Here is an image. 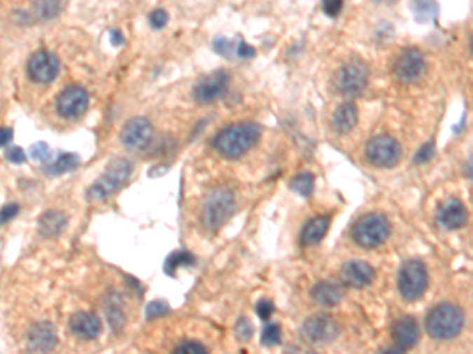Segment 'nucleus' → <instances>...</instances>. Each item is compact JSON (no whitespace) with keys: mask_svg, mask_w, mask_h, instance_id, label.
Segmentation results:
<instances>
[{"mask_svg":"<svg viewBox=\"0 0 473 354\" xmlns=\"http://www.w3.org/2000/svg\"><path fill=\"white\" fill-rule=\"evenodd\" d=\"M262 129L257 123L242 122L221 129L213 139V148L224 160H238L254 147L261 139Z\"/></svg>","mask_w":473,"mask_h":354,"instance_id":"nucleus-1","label":"nucleus"},{"mask_svg":"<svg viewBox=\"0 0 473 354\" xmlns=\"http://www.w3.org/2000/svg\"><path fill=\"white\" fill-rule=\"evenodd\" d=\"M464 327V312L451 302L431 309L426 317V331L434 340H450L458 336Z\"/></svg>","mask_w":473,"mask_h":354,"instance_id":"nucleus-2","label":"nucleus"},{"mask_svg":"<svg viewBox=\"0 0 473 354\" xmlns=\"http://www.w3.org/2000/svg\"><path fill=\"white\" fill-rule=\"evenodd\" d=\"M235 211V199L227 186H218L207 194L202 204V222L208 230L218 232Z\"/></svg>","mask_w":473,"mask_h":354,"instance_id":"nucleus-3","label":"nucleus"},{"mask_svg":"<svg viewBox=\"0 0 473 354\" xmlns=\"http://www.w3.org/2000/svg\"><path fill=\"white\" fill-rule=\"evenodd\" d=\"M132 170V164L126 157H116L112 160L104 170V174L88 187L87 191V200L90 201H103L111 194L117 191L118 187H122L126 180L130 178Z\"/></svg>","mask_w":473,"mask_h":354,"instance_id":"nucleus-4","label":"nucleus"},{"mask_svg":"<svg viewBox=\"0 0 473 354\" xmlns=\"http://www.w3.org/2000/svg\"><path fill=\"white\" fill-rule=\"evenodd\" d=\"M391 233L388 219L381 213H368L352 227V238L359 248L374 249L387 241Z\"/></svg>","mask_w":473,"mask_h":354,"instance_id":"nucleus-5","label":"nucleus"},{"mask_svg":"<svg viewBox=\"0 0 473 354\" xmlns=\"http://www.w3.org/2000/svg\"><path fill=\"white\" fill-rule=\"evenodd\" d=\"M369 84V69L362 62H349L333 76V88L341 97H359Z\"/></svg>","mask_w":473,"mask_h":354,"instance_id":"nucleus-6","label":"nucleus"},{"mask_svg":"<svg viewBox=\"0 0 473 354\" xmlns=\"http://www.w3.org/2000/svg\"><path fill=\"white\" fill-rule=\"evenodd\" d=\"M427 269L421 260H409L401 267L397 274V290L406 301H416L427 288Z\"/></svg>","mask_w":473,"mask_h":354,"instance_id":"nucleus-7","label":"nucleus"},{"mask_svg":"<svg viewBox=\"0 0 473 354\" xmlns=\"http://www.w3.org/2000/svg\"><path fill=\"white\" fill-rule=\"evenodd\" d=\"M364 156L371 166L378 169H391L401 160V145L395 137L388 134H378L366 143Z\"/></svg>","mask_w":473,"mask_h":354,"instance_id":"nucleus-8","label":"nucleus"},{"mask_svg":"<svg viewBox=\"0 0 473 354\" xmlns=\"http://www.w3.org/2000/svg\"><path fill=\"white\" fill-rule=\"evenodd\" d=\"M341 327L331 317L317 313L309 317L301 326V336L308 344L325 345L333 342L339 336Z\"/></svg>","mask_w":473,"mask_h":354,"instance_id":"nucleus-9","label":"nucleus"},{"mask_svg":"<svg viewBox=\"0 0 473 354\" xmlns=\"http://www.w3.org/2000/svg\"><path fill=\"white\" fill-rule=\"evenodd\" d=\"M425 69L426 62L425 57L420 52V49L409 48L404 49L402 52L397 55L393 65V74L401 84H413V82L423 78Z\"/></svg>","mask_w":473,"mask_h":354,"instance_id":"nucleus-10","label":"nucleus"},{"mask_svg":"<svg viewBox=\"0 0 473 354\" xmlns=\"http://www.w3.org/2000/svg\"><path fill=\"white\" fill-rule=\"evenodd\" d=\"M229 87V74L224 69H218L210 74H205L196 82L193 87V98L199 104H212L226 93Z\"/></svg>","mask_w":473,"mask_h":354,"instance_id":"nucleus-11","label":"nucleus"},{"mask_svg":"<svg viewBox=\"0 0 473 354\" xmlns=\"http://www.w3.org/2000/svg\"><path fill=\"white\" fill-rule=\"evenodd\" d=\"M151 139H153V126L144 117L128 120L120 131V142L128 150H145L151 143Z\"/></svg>","mask_w":473,"mask_h":354,"instance_id":"nucleus-12","label":"nucleus"},{"mask_svg":"<svg viewBox=\"0 0 473 354\" xmlns=\"http://www.w3.org/2000/svg\"><path fill=\"white\" fill-rule=\"evenodd\" d=\"M59 69L60 63L57 55L46 49L36 50L27 62L29 78L36 82V84H49V82H53L57 78V74H59Z\"/></svg>","mask_w":473,"mask_h":354,"instance_id":"nucleus-13","label":"nucleus"},{"mask_svg":"<svg viewBox=\"0 0 473 354\" xmlns=\"http://www.w3.org/2000/svg\"><path fill=\"white\" fill-rule=\"evenodd\" d=\"M88 107V94L79 85H69L55 99L57 113L63 118L81 117Z\"/></svg>","mask_w":473,"mask_h":354,"instance_id":"nucleus-14","label":"nucleus"},{"mask_svg":"<svg viewBox=\"0 0 473 354\" xmlns=\"http://www.w3.org/2000/svg\"><path fill=\"white\" fill-rule=\"evenodd\" d=\"M469 218V211H467L465 205L459 199H446L441 201L435 213V220L437 224L445 230H459L462 229Z\"/></svg>","mask_w":473,"mask_h":354,"instance_id":"nucleus-15","label":"nucleus"},{"mask_svg":"<svg viewBox=\"0 0 473 354\" xmlns=\"http://www.w3.org/2000/svg\"><path fill=\"white\" fill-rule=\"evenodd\" d=\"M376 271L368 262L350 260L341 269V281L345 287L364 288L374 282Z\"/></svg>","mask_w":473,"mask_h":354,"instance_id":"nucleus-16","label":"nucleus"},{"mask_svg":"<svg viewBox=\"0 0 473 354\" xmlns=\"http://www.w3.org/2000/svg\"><path fill=\"white\" fill-rule=\"evenodd\" d=\"M25 340H27L30 351L48 353L54 350V346L57 345V331L54 325L48 323V321H38L29 327Z\"/></svg>","mask_w":473,"mask_h":354,"instance_id":"nucleus-17","label":"nucleus"},{"mask_svg":"<svg viewBox=\"0 0 473 354\" xmlns=\"http://www.w3.org/2000/svg\"><path fill=\"white\" fill-rule=\"evenodd\" d=\"M68 330L74 337L93 340L101 334V321L90 312H76L68 320Z\"/></svg>","mask_w":473,"mask_h":354,"instance_id":"nucleus-18","label":"nucleus"},{"mask_svg":"<svg viewBox=\"0 0 473 354\" xmlns=\"http://www.w3.org/2000/svg\"><path fill=\"white\" fill-rule=\"evenodd\" d=\"M391 336H393L397 348H401L402 351L413 348L420 339L418 325L412 317L399 318L391 327Z\"/></svg>","mask_w":473,"mask_h":354,"instance_id":"nucleus-19","label":"nucleus"},{"mask_svg":"<svg viewBox=\"0 0 473 354\" xmlns=\"http://www.w3.org/2000/svg\"><path fill=\"white\" fill-rule=\"evenodd\" d=\"M358 122V107L353 103H343L334 109L330 126L334 134L344 136L355 128Z\"/></svg>","mask_w":473,"mask_h":354,"instance_id":"nucleus-20","label":"nucleus"},{"mask_svg":"<svg viewBox=\"0 0 473 354\" xmlns=\"http://www.w3.org/2000/svg\"><path fill=\"white\" fill-rule=\"evenodd\" d=\"M67 214L59 210H50L43 213L38 219V232L46 238H55L67 229Z\"/></svg>","mask_w":473,"mask_h":354,"instance_id":"nucleus-21","label":"nucleus"},{"mask_svg":"<svg viewBox=\"0 0 473 354\" xmlns=\"http://www.w3.org/2000/svg\"><path fill=\"white\" fill-rule=\"evenodd\" d=\"M328 227H330V218L328 216H315L309 219L300 233L301 246L319 244L327 235Z\"/></svg>","mask_w":473,"mask_h":354,"instance_id":"nucleus-22","label":"nucleus"},{"mask_svg":"<svg viewBox=\"0 0 473 354\" xmlns=\"http://www.w3.org/2000/svg\"><path fill=\"white\" fill-rule=\"evenodd\" d=\"M343 295V288L334 282H319L311 288V298L324 307H336Z\"/></svg>","mask_w":473,"mask_h":354,"instance_id":"nucleus-23","label":"nucleus"},{"mask_svg":"<svg viewBox=\"0 0 473 354\" xmlns=\"http://www.w3.org/2000/svg\"><path fill=\"white\" fill-rule=\"evenodd\" d=\"M410 10L418 24L435 22L439 16V3L435 0H410Z\"/></svg>","mask_w":473,"mask_h":354,"instance_id":"nucleus-24","label":"nucleus"},{"mask_svg":"<svg viewBox=\"0 0 473 354\" xmlns=\"http://www.w3.org/2000/svg\"><path fill=\"white\" fill-rule=\"evenodd\" d=\"M194 263H196V258H194V255L191 254V252H188V250H175V252H172V254H170L166 258V262H164L163 269H164V273H166L167 276L174 277L175 273H177V269L183 268V267H193Z\"/></svg>","mask_w":473,"mask_h":354,"instance_id":"nucleus-25","label":"nucleus"},{"mask_svg":"<svg viewBox=\"0 0 473 354\" xmlns=\"http://www.w3.org/2000/svg\"><path fill=\"white\" fill-rule=\"evenodd\" d=\"M106 315L107 320H109V325L112 326V330L120 331L125 325V313L122 309V302H120V298L117 295H111L109 299L106 302Z\"/></svg>","mask_w":473,"mask_h":354,"instance_id":"nucleus-26","label":"nucleus"},{"mask_svg":"<svg viewBox=\"0 0 473 354\" xmlns=\"http://www.w3.org/2000/svg\"><path fill=\"white\" fill-rule=\"evenodd\" d=\"M289 187L295 194L301 197H309L314 192V175L311 172H300L296 174L292 180L289 181Z\"/></svg>","mask_w":473,"mask_h":354,"instance_id":"nucleus-27","label":"nucleus"},{"mask_svg":"<svg viewBox=\"0 0 473 354\" xmlns=\"http://www.w3.org/2000/svg\"><path fill=\"white\" fill-rule=\"evenodd\" d=\"M78 164H79L78 156L73 153H63L57 157L55 162L49 164V166L44 169V172L49 175H60V174L69 172V170H73L74 167H78Z\"/></svg>","mask_w":473,"mask_h":354,"instance_id":"nucleus-28","label":"nucleus"},{"mask_svg":"<svg viewBox=\"0 0 473 354\" xmlns=\"http://www.w3.org/2000/svg\"><path fill=\"white\" fill-rule=\"evenodd\" d=\"M60 11V0H35L34 2V13L38 19L48 21L53 19Z\"/></svg>","mask_w":473,"mask_h":354,"instance_id":"nucleus-29","label":"nucleus"},{"mask_svg":"<svg viewBox=\"0 0 473 354\" xmlns=\"http://www.w3.org/2000/svg\"><path fill=\"white\" fill-rule=\"evenodd\" d=\"M169 313H170V307L166 301H151L150 304L145 307V318H147L149 321L163 318Z\"/></svg>","mask_w":473,"mask_h":354,"instance_id":"nucleus-30","label":"nucleus"},{"mask_svg":"<svg viewBox=\"0 0 473 354\" xmlns=\"http://www.w3.org/2000/svg\"><path fill=\"white\" fill-rule=\"evenodd\" d=\"M262 345L263 346H276L281 344V327L280 325H275V323H270L263 327L262 331Z\"/></svg>","mask_w":473,"mask_h":354,"instance_id":"nucleus-31","label":"nucleus"},{"mask_svg":"<svg viewBox=\"0 0 473 354\" xmlns=\"http://www.w3.org/2000/svg\"><path fill=\"white\" fill-rule=\"evenodd\" d=\"M233 331H235V337L240 340V342H248V340H251L252 334H254V326H252V323L248 318L242 317V318H238Z\"/></svg>","mask_w":473,"mask_h":354,"instance_id":"nucleus-32","label":"nucleus"},{"mask_svg":"<svg viewBox=\"0 0 473 354\" xmlns=\"http://www.w3.org/2000/svg\"><path fill=\"white\" fill-rule=\"evenodd\" d=\"M213 50L221 57H226V59H231L233 50H235V43H232L231 40H227L224 36H217L213 40Z\"/></svg>","mask_w":473,"mask_h":354,"instance_id":"nucleus-33","label":"nucleus"},{"mask_svg":"<svg viewBox=\"0 0 473 354\" xmlns=\"http://www.w3.org/2000/svg\"><path fill=\"white\" fill-rule=\"evenodd\" d=\"M29 153H30V157L34 161L46 164L49 161V157H50V148H49L48 143L36 142L29 148Z\"/></svg>","mask_w":473,"mask_h":354,"instance_id":"nucleus-34","label":"nucleus"},{"mask_svg":"<svg viewBox=\"0 0 473 354\" xmlns=\"http://www.w3.org/2000/svg\"><path fill=\"white\" fill-rule=\"evenodd\" d=\"M434 155H435V143L432 141L426 142L425 145H421L418 151L415 153L413 164H426L432 160Z\"/></svg>","mask_w":473,"mask_h":354,"instance_id":"nucleus-35","label":"nucleus"},{"mask_svg":"<svg viewBox=\"0 0 473 354\" xmlns=\"http://www.w3.org/2000/svg\"><path fill=\"white\" fill-rule=\"evenodd\" d=\"M344 0H322V11L325 13L328 17H338L343 11Z\"/></svg>","mask_w":473,"mask_h":354,"instance_id":"nucleus-36","label":"nucleus"},{"mask_svg":"<svg viewBox=\"0 0 473 354\" xmlns=\"http://www.w3.org/2000/svg\"><path fill=\"white\" fill-rule=\"evenodd\" d=\"M167 21H169L167 13H166V10H161V8L153 10V11L150 13V16H149V22H150V25H151V27H153V29H156V30H160V29L166 27Z\"/></svg>","mask_w":473,"mask_h":354,"instance_id":"nucleus-37","label":"nucleus"},{"mask_svg":"<svg viewBox=\"0 0 473 354\" xmlns=\"http://www.w3.org/2000/svg\"><path fill=\"white\" fill-rule=\"evenodd\" d=\"M175 353H183V354H200V353H207V348L199 342H194V340H189V342H183L179 346H175Z\"/></svg>","mask_w":473,"mask_h":354,"instance_id":"nucleus-38","label":"nucleus"},{"mask_svg":"<svg viewBox=\"0 0 473 354\" xmlns=\"http://www.w3.org/2000/svg\"><path fill=\"white\" fill-rule=\"evenodd\" d=\"M273 312H275V306L270 299H261L256 304V313L261 320H265V321L270 320V317L273 315Z\"/></svg>","mask_w":473,"mask_h":354,"instance_id":"nucleus-39","label":"nucleus"},{"mask_svg":"<svg viewBox=\"0 0 473 354\" xmlns=\"http://www.w3.org/2000/svg\"><path fill=\"white\" fill-rule=\"evenodd\" d=\"M19 213V205L18 204H8L5 205L2 210H0V224H6L10 222L11 219H15Z\"/></svg>","mask_w":473,"mask_h":354,"instance_id":"nucleus-40","label":"nucleus"},{"mask_svg":"<svg viewBox=\"0 0 473 354\" xmlns=\"http://www.w3.org/2000/svg\"><path fill=\"white\" fill-rule=\"evenodd\" d=\"M5 157L6 161H10L11 164H22L25 162V153L21 147H11L5 151Z\"/></svg>","mask_w":473,"mask_h":354,"instance_id":"nucleus-41","label":"nucleus"},{"mask_svg":"<svg viewBox=\"0 0 473 354\" xmlns=\"http://www.w3.org/2000/svg\"><path fill=\"white\" fill-rule=\"evenodd\" d=\"M235 52L240 59H252V57L256 55V49L249 46L248 43H245L243 40H238L235 43Z\"/></svg>","mask_w":473,"mask_h":354,"instance_id":"nucleus-42","label":"nucleus"},{"mask_svg":"<svg viewBox=\"0 0 473 354\" xmlns=\"http://www.w3.org/2000/svg\"><path fill=\"white\" fill-rule=\"evenodd\" d=\"M13 139V129L8 128V126H2L0 128V147H5L8 145Z\"/></svg>","mask_w":473,"mask_h":354,"instance_id":"nucleus-43","label":"nucleus"},{"mask_svg":"<svg viewBox=\"0 0 473 354\" xmlns=\"http://www.w3.org/2000/svg\"><path fill=\"white\" fill-rule=\"evenodd\" d=\"M123 35H122V31H118V30H111V44L112 46H122L123 44Z\"/></svg>","mask_w":473,"mask_h":354,"instance_id":"nucleus-44","label":"nucleus"}]
</instances>
